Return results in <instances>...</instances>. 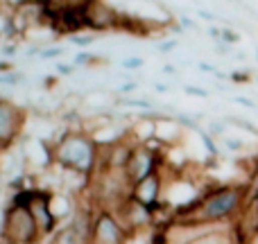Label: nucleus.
<instances>
[{
	"mask_svg": "<svg viewBox=\"0 0 258 244\" xmlns=\"http://www.w3.org/2000/svg\"><path fill=\"white\" fill-rule=\"evenodd\" d=\"M222 142L227 145V149H231V151H242V149H245V142L238 140V138H227V136H224Z\"/></svg>",
	"mask_w": 258,
	"mask_h": 244,
	"instance_id": "nucleus-16",
	"label": "nucleus"
},
{
	"mask_svg": "<svg viewBox=\"0 0 258 244\" xmlns=\"http://www.w3.org/2000/svg\"><path fill=\"white\" fill-rule=\"evenodd\" d=\"M27 122V113L12 100L0 98V140L5 145L14 147V142L21 138Z\"/></svg>",
	"mask_w": 258,
	"mask_h": 244,
	"instance_id": "nucleus-8",
	"label": "nucleus"
},
{
	"mask_svg": "<svg viewBox=\"0 0 258 244\" xmlns=\"http://www.w3.org/2000/svg\"><path fill=\"white\" fill-rule=\"evenodd\" d=\"M256 61H258V43H256Z\"/></svg>",
	"mask_w": 258,
	"mask_h": 244,
	"instance_id": "nucleus-27",
	"label": "nucleus"
},
{
	"mask_svg": "<svg viewBox=\"0 0 258 244\" xmlns=\"http://www.w3.org/2000/svg\"><path fill=\"white\" fill-rule=\"evenodd\" d=\"M229 82H231V84H249L251 72L249 70H233L231 75H229Z\"/></svg>",
	"mask_w": 258,
	"mask_h": 244,
	"instance_id": "nucleus-15",
	"label": "nucleus"
},
{
	"mask_svg": "<svg viewBox=\"0 0 258 244\" xmlns=\"http://www.w3.org/2000/svg\"><path fill=\"white\" fill-rule=\"evenodd\" d=\"M125 68H129V70H134V68H141L143 66V59H138V57H134V59H127L125 63H122Z\"/></svg>",
	"mask_w": 258,
	"mask_h": 244,
	"instance_id": "nucleus-21",
	"label": "nucleus"
},
{
	"mask_svg": "<svg viewBox=\"0 0 258 244\" xmlns=\"http://www.w3.org/2000/svg\"><path fill=\"white\" fill-rule=\"evenodd\" d=\"M247 195H249V201L256 199L258 197V156H254V160H251V170L249 174H247Z\"/></svg>",
	"mask_w": 258,
	"mask_h": 244,
	"instance_id": "nucleus-12",
	"label": "nucleus"
},
{
	"mask_svg": "<svg viewBox=\"0 0 258 244\" xmlns=\"http://www.w3.org/2000/svg\"><path fill=\"white\" fill-rule=\"evenodd\" d=\"M165 156H168V151L154 149V147H150V145H138L136 142L134 154H132V158H129L127 170H125V174H127L129 181H132V186L138 181H143V179L152 177V174L161 172V170L168 165V158H165Z\"/></svg>",
	"mask_w": 258,
	"mask_h": 244,
	"instance_id": "nucleus-4",
	"label": "nucleus"
},
{
	"mask_svg": "<svg viewBox=\"0 0 258 244\" xmlns=\"http://www.w3.org/2000/svg\"><path fill=\"white\" fill-rule=\"evenodd\" d=\"M224 120H227V124H231V127H238V129H242V131H247L249 136L258 138V127L251 120H245V118H233V116L224 118Z\"/></svg>",
	"mask_w": 258,
	"mask_h": 244,
	"instance_id": "nucleus-13",
	"label": "nucleus"
},
{
	"mask_svg": "<svg viewBox=\"0 0 258 244\" xmlns=\"http://www.w3.org/2000/svg\"><path fill=\"white\" fill-rule=\"evenodd\" d=\"M50 244H89V242H86L84 237L75 231V228H71L66 224V226H61L57 233H54L52 242H50Z\"/></svg>",
	"mask_w": 258,
	"mask_h": 244,
	"instance_id": "nucleus-11",
	"label": "nucleus"
},
{
	"mask_svg": "<svg viewBox=\"0 0 258 244\" xmlns=\"http://www.w3.org/2000/svg\"><path fill=\"white\" fill-rule=\"evenodd\" d=\"M200 138H202V142H204V147H206V151H209V156L218 158V156H220V147L215 145L213 136H211L209 131H202V129H200Z\"/></svg>",
	"mask_w": 258,
	"mask_h": 244,
	"instance_id": "nucleus-14",
	"label": "nucleus"
},
{
	"mask_svg": "<svg viewBox=\"0 0 258 244\" xmlns=\"http://www.w3.org/2000/svg\"><path fill=\"white\" fill-rule=\"evenodd\" d=\"M9 149H12V147H9V145H5V142H3V140H0V158H3V156H5V154H7V151H9Z\"/></svg>",
	"mask_w": 258,
	"mask_h": 244,
	"instance_id": "nucleus-25",
	"label": "nucleus"
},
{
	"mask_svg": "<svg viewBox=\"0 0 258 244\" xmlns=\"http://www.w3.org/2000/svg\"><path fill=\"white\" fill-rule=\"evenodd\" d=\"M190 244H238V242L233 237L231 224H224V226H213L211 231H206L204 235H200Z\"/></svg>",
	"mask_w": 258,
	"mask_h": 244,
	"instance_id": "nucleus-10",
	"label": "nucleus"
},
{
	"mask_svg": "<svg viewBox=\"0 0 258 244\" xmlns=\"http://www.w3.org/2000/svg\"><path fill=\"white\" fill-rule=\"evenodd\" d=\"M247 206H249V210H251V213H254L256 217H258V197H256V199H251Z\"/></svg>",
	"mask_w": 258,
	"mask_h": 244,
	"instance_id": "nucleus-24",
	"label": "nucleus"
},
{
	"mask_svg": "<svg viewBox=\"0 0 258 244\" xmlns=\"http://www.w3.org/2000/svg\"><path fill=\"white\" fill-rule=\"evenodd\" d=\"M254 82H256V84H258V75H256V77H254Z\"/></svg>",
	"mask_w": 258,
	"mask_h": 244,
	"instance_id": "nucleus-28",
	"label": "nucleus"
},
{
	"mask_svg": "<svg viewBox=\"0 0 258 244\" xmlns=\"http://www.w3.org/2000/svg\"><path fill=\"white\" fill-rule=\"evenodd\" d=\"M132 233L122 226L118 215L109 208L95 210V222H93V235L91 244H129L132 242Z\"/></svg>",
	"mask_w": 258,
	"mask_h": 244,
	"instance_id": "nucleus-5",
	"label": "nucleus"
},
{
	"mask_svg": "<svg viewBox=\"0 0 258 244\" xmlns=\"http://www.w3.org/2000/svg\"><path fill=\"white\" fill-rule=\"evenodd\" d=\"M27 3H32V5H43V7H45V5H50L52 0H27Z\"/></svg>",
	"mask_w": 258,
	"mask_h": 244,
	"instance_id": "nucleus-26",
	"label": "nucleus"
},
{
	"mask_svg": "<svg viewBox=\"0 0 258 244\" xmlns=\"http://www.w3.org/2000/svg\"><path fill=\"white\" fill-rule=\"evenodd\" d=\"M54 147V163L75 170L80 174L93 177L100 165V142L86 131H63Z\"/></svg>",
	"mask_w": 258,
	"mask_h": 244,
	"instance_id": "nucleus-2",
	"label": "nucleus"
},
{
	"mask_svg": "<svg viewBox=\"0 0 258 244\" xmlns=\"http://www.w3.org/2000/svg\"><path fill=\"white\" fill-rule=\"evenodd\" d=\"M186 93H190V95H202V98H206V95H209V91H204V89H195V86H188Z\"/></svg>",
	"mask_w": 258,
	"mask_h": 244,
	"instance_id": "nucleus-22",
	"label": "nucleus"
},
{
	"mask_svg": "<svg viewBox=\"0 0 258 244\" xmlns=\"http://www.w3.org/2000/svg\"><path fill=\"white\" fill-rule=\"evenodd\" d=\"M43 57H57V54H61V48H50V50H43Z\"/></svg>",
	"mask_w": 258,
	"mask_h": 244,
	"instance_id": "nucleus-23",
	"label": "nucleus"
},
{
	"mask_svg": "<svg viewBox=\"0 0 258 244\" xmlns=\"http://www.w3.org/2000/svg\"><path fill=\"white\" fill-rule=\"evenodd\" d=\"M120 18H122V12H118L109 3H104V0H91L89 9H86V30H91L93 34L118 30L120 27Z\"/></svg>",
	"mask_w": 258,
	"mask_h": 244,
	"instance_id": "nucleus-9",
	"label": "nucleus"
},
{
	"mask_svg": "<svg viewBox=\"0 0 258 244\" xmlns=\"http://www.w3.org/2000/svg\"><path fill=\"white\" fill-rule=\"evenodd\" d=\"M93 39H95V34H75L73 36V41H75L77 45H89V43H93Z\"/></svg>",
	"mask_w": 258,
	"mask_h": 244,
	"instance_id": "nucleus-19",
	"label": "nucleus"
},
{
	"mask_svg": "<svg viewBox=\"0 0 258 244\" xmlns=\"http://www.w3.org/2000/svg\"><path fill=\"white\" fill-rule=\"evenodd\" d=\"M220 41H224V43H238V41H240V36L236 34V32H231V30H227V27H222V39Z\"/></svg>",
	"mask_w": 258,
	"mask_h": 244,
	"instance_id": "nucleus-17",
	"label": "nucleus"
},
{
	"mask_svg": "<svg viewBox=\"0 0 258 244\" xmlns=\"http://www.w3.org/2000/svg\"><path fill=\"white\" fill-rule=\"evenodd\" d=\"M21 79H23V77L18 75V72H16V75H14V72H9V75H3V77H0V84L16 86V84H21Z\"/></svg>",
	"mask_w": 258,
	"mask_h": 244,
	"instance_id": "nucleus-18",
	"label": "nucleus"
},
{
	"mask_svg": "<svg viewBox=\"0 0 258 244\" xmlns=\"http://www.w3.org/2000/svg\"><path fill=\"white\" fill-rule=\"evenodd\" d=\"M233 102L240 104V107H247V109H254V111H258V104L254 102V100H247V98H233Z\"/></svg>",
	"mask_w": 258,
	"mask_h": 244,
	"instance_id": "nucleus-20",
	"label": "nucleus"
},
{
	"mask_svg": "<svg viewBox=\"0 0 258 244\" xmlns=\"http://www.w3.org/2000/svg\"><path fill=\"white\" fill-rule=\"evenodd\" d=\"M27 208H30L36 228H39V233H41V242L59 231V217L52 210V192L50 190H45V188H36L34 197H32V201H30Z\"/></svg>",
	"mask_w": 258,
	"mask_h": 244,
	"instance_id": "nucleus-6",
	"label": "nucleus"
},
{
	"mask_svg": "<svg viewBox=\"0 0 258 244\" xmlns=\"http://www.w3.org/2000/svg\"><path fill=\"white\" fill-rule=\"evenodd\" d=\"M3 235L9 244H39L41 233L27 206H7L3 215Z\"/></svg>",
	"mask_w": 258,
	"mask_h": 244,
	"instance_id": "nucleus-3",
	"label": "nucleus"
},
{
	"mask_svg": "<svg viewBox=\"0 0 258 244\" xmlns=\"http://www.w3.org/2000/svg\"><path fill=\"white\" fill-rule=\"evenodd\" d=\"M113 213L118 215L122 226H125L132 235H138V233L145 231V228L156 226V213L150 208V206H145L138 199H134V197H127Z\"/></svg>",
	"mask_w": 258,
	"mask_h": 244,
	"instance_id": "nucleus-7",
	"label": "nucleus"
},
{
	"mask_svg": "<svg viewBox=\"0 0 258 244\" xmlns=\"http://www.w3.org/2000/svg\"><path fill=\"white\" fill-rule=\"evenodd\" d=\"M249 204L247 183H224V186H206L202 190L197 204L181 219L174 222L209 224V226H224L231 224L245 213Z\"/></svg>",
	"mask_w": 258,
	"mask_h": 244,
	"instance_id": "nucleus-1",
	"label": "nucleus"
}]
</instances>
